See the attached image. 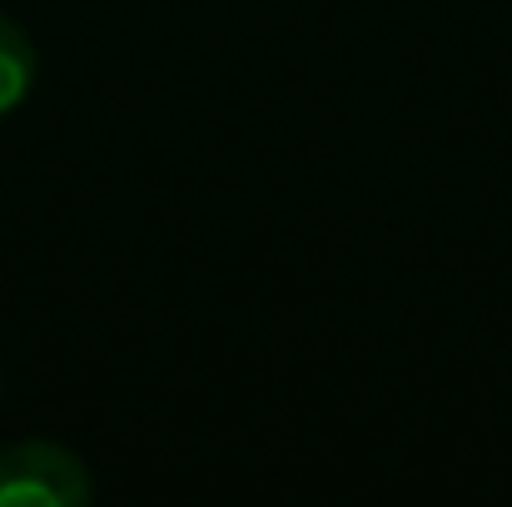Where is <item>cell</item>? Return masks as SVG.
I'll return each instance as SVG.
<instances>
[{
    "mask_svg": "<svg viewBox=\"0 0 512 507\" xmlns=\"http://www.w3.org/2000/svg\"><path fill=\"white\" fill-rule=\"evenodd\" d=\"M95 498L90 468L45 438L0 448V507H85Z\"/></svg>",
    "mask_w": 512,
    "mask_h": 507,
    "instance_id": "obj_1",
    "label": "cell"
},
{
    "mask_svg": "<svg viewBox=\"0 0 512 507\" xmlns=\"http://www.w3.org/2000/svg\"><path fill=\"white\" fill-rule=\"evenodd\" d=\"M30 85H35V45L10 15H0V115L20 110Z\"/></svg>",
    "mask_w": 512,
    "mask_h": 507,
    "instance_id": "obj_2",
    "label": "cell"
}]
</instances>
